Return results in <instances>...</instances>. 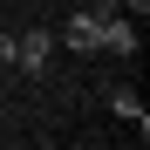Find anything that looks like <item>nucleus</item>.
Listing matches in <instances>:
<instances>
[{
  "label": "nucleus",
  "mask_w": 150,
  "mask_h": 150,
  "mask_svg": "<svg viewBox=\"0 0 150 150\" xmlns=\"http://www.w3.org/2000/svg\"><path fill=\"white\" fill-rule=\"evenodd\" d=\"M48 55H55V34H48V28H28V34H14V62L28 68V75H41V68H48Z\"/></svg>",
  "instance_id": "f257e3e1"
},
{
  "label": "nucleus",
  "mask_w": 150,
  "mask_h": 150,
  "mask_svg": "<svg viewBox=\"0 0 150 150\" xmlns=\"http://www.w3.org/2000/svg\"><path fill=\"white\" fill-rule=\"evenodd\" d=\"M109 109H116V116H130V123H137V137L150 130V116H143V103H137V89H109Z\"/></svg>",
  "instance_id": "20e7f679"
},
{
  "label": "nucleus",
  "mask_w": 150,
  "mask_h": 150,
  "mask_svg": "<svg viewBox=\"0 0 150 150\" xmlns=\"http://www.w3.org/2000/svg\"><path fill=\"white\" fill-rule=\"evenodd\" d=\"M123 7H130V14H150V0H123Z\"/></svg>",
  "instance_id": "39448f33"
},
{
  "label": "nucleus",
  "mask_w": 150,
  "mask_h": 150,
  "mask_svg": "<svg viewBox=\"0 0 150 150\" xmlns=\"http://www.w3.org/2000/svg\"><path fill=\"white\" fill-rule=\"evenodd\" d=\"M62 48H75V55H103V21H96V14L62 21Z\"/></svg>",
  "instance_id": "f03ea898"
},
{
  "label": "nucleus",
  "mask_w": 150,
  "mask_h": 150,
  "mask_svg": "<svg viewBox=\"0 0 150 150\" xmlns=\"http://www.w3.org/2000/svg\"><path fill=\"white\" fill-rule=\"evenodd\" d=\"M103 55H137V28H130V21H103Z\"/></svg>",
  "instance_id": "7ed1b4c3"
}]
</instances>
